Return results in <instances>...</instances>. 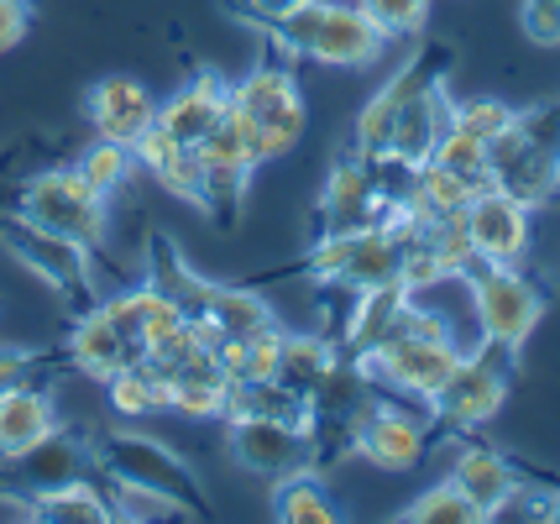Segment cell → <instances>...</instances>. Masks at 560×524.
Masks as SVG:
<instances>
[{
  "label": "cell",
  "instance_id": "6da1fadb",
  "mask_svg": "<svg viewBox=\"0 0 560 524\" xmlns=\"http://www.w3.org/2000/svg\"><path fill=\"white\" fill-rule=\"evenodd\" d=\"M272 37V48H289L299 58H315L330 69H362L377 63L388 37L362 16V5H336V0H299L283 16L257 22Z\"/></svg>",
  "mask_w": 560,
  "mask_h": 524
},
{
  "label": "cell",
  "instance_id": "7a4b0ae2",
  "mask_svg": "<svg viewBox=\"0 0 560 524\" xmlns=\"http://www.w3.org/2000/svg\"><path fill=\"white\" fill-rule=\"evenodd\" d=\"M95 473L105 482H126V488H142V493H158V499L178 503L189 520H210V499L199 488V477L189 473V462L173 446L152 441V435H95Z\"/></svg>",
  "mask_w": 560,
  "mask_h": 524
},
{
  "label": "cell",
  "instance_id": "3957f363",
  "mask_svg": "<svg viewBox=\"0 0 560 524\" xmlns=\"http://www.w3.org/2000/svg\"><path fill=\"white\" fill-rule=\"evenodd\" d=\"M11 216L43 225L52 236H69V242H79L90 252L105 242V225H110L105 195L79 168H48V174L22 178L11 189Z\"/></svg>",
  "mask_w": 560,
  "mask_h": 524
},
{
  "label": "cell",
  "instance_id": "277c9868",
  "mask_svg": "<svg viewBox=\"0 0 560 524\" xmlns=\"http://www.w3.org/2000/svg\"><path fill=\"white\" fill-rule=\"evenodd\" d=\"M398 263H404V242H398L393 216H383V221L357 225V231L315 236V247L304 257V273L362 294V289H377V283H398Z\"/></svg>",
  "mask_w": 560,
  "mask_h": 524
},
{
  "label": "cell",
  "instance_id": "5b68a950",
  "mask_svg": "<svg viewBox=\"0 0 560 524\" xmlns=\"http://www.w3.org/2000/svg\"><path fill=\"white\" fill-rule=\"evenodd\" d=\"M231 105L257 126L262 163L289 158L299 148V137H304V101H299V79L278 58V48H268V58H257V69L242 84H231Z\"/></svg>",
  "mask_w": 560,
  "mask_h": 524
},
{
  "label": "cell",
  "instance_id": "8992f818",
  "mask_svg": "<svg viewBox=\"0 0 560 524\" xmlns=\"http://www.w3.org/2000/svg\"><path fill=\"white\" fill-rule=\"evenodd\" d=\"M462 283L471 289V315H477L482 341L518 351L535 336L539 315H545V294H539V283L518 263H482Z\"/></svg>",
  "mask_w": 560,
  "mask_h": 524
},
{
  "label": "cell",
  "instance_id": "52a82bcc",
  "mask_svg": "<svg viewBox=\"0 0 560 524\" xmlns=\"http://www.w3.org/2000/svg\"><path fill=\"white\" fill-rule=\"evenodd\" d=\"M0 247L11 252L22 268H32V273L43 278L73 315L100 304L95 273H90V247H79L69 236H52V231L22 221V216H5V221H0Z\"/></svg>",
  "mask_w": 560,
  "mask_h": 524
},
{
  "label": "cell",
  "instance_id": "ba28073f",
  "mask_svg": "<svg viewBox=\"0 0 560 524\" xmlns=\"http://www.w3.org/2000/svg\"><path fill=\"white\" fill-rule=\"evenodd\" d=\"M513 357L518 351L498 347V341H482L477 351H462V362H456V373L440 383V394L430 399L435 409V420L445 430H477V424H488L503 399H509V383H513Z\"/></svg>",
  "mask_w": 560,
  "mask_h": 524
},
{
  "label": "cell",
  "instance_id": "9c48e42d",
  "mask_svg": "<svg viewBox=\"0 0 560 524\" xmlns=\"http://www.w3.org/2000/svg\"><path fill=\"white\" fill-rule=\"evenodd\" d=\"M357 362H362L366 383H388L398 399L430 404L440 394V383L456 373L462 347H456L451 330H440V336H388L372 351H362Z\"/></svg>",
  "mask_w": 560,
  "mask_h": 524
},
{
  "label": "cell",
  "instance_id": "30bf717a",
  "mask_svg": "<svg viewBox=\"0 0 560 524\" xmlns=\"http://www.w3.org/2000/svg\"><path fill=\"white\" fill-rule=\"evenodd\" d=\"M84 477H95V446L58 424L37 446H26L0 462V493L32 503V499H43V493H52V488L84 482Z\"/></svg>",
  "mask_w": 560,
  "mask_h": 524
},
{
  "label": "cell",
  "instance_id": "8fae6325",
  "mask_svg": "<svg viewBox=\"0 0 560 524\" xmlns=\"http://www.w3.org/2000/svg\"><path fill=\"white\" fill-rule=\"evenodd\" d=\"M445 74H451V48L445 43H435V48L415 53L398 74L372 95V101L362 105V116H357V137H351V148L362 152L366 163L372 158H383L393 142V126H398V116H404V105L415 101V95H424V90H435V84H445Z\"/></svg>",
  "mask_w": 560,
  "mask_h": 524
},
{
  "label": "cell",
  "instance_id": "7c38bea8",
  "mask_svg": "<svg viewBox=\"0 0 560 524\" xmlns=\"http://www.w3.org/2000/svg\"><path fill=\"white\" fill-rule=\"evenodd\" d=\"M225 441H231V456L242 462L246 473L278 477L289 473H304L319 462V446H315V430L310 424H293V420H262V415H236L225 420Z\"/></svg>",
  "mask_w": 560,
  "mask_h": 524
},
{
  "label": "cell",
  "instance_id": "4fadbf2b",
  "mask_svg": "<svg viewBox=\"0 0 560 524\" xmlns=\"http://www.w3.org/2000/svg\"><path fill=\"white\" fill-rule=\"evenodd\" d=\"M383 189H377V174L362 152L351 148L330 163L325 174V189H319V210H315V236H336V231H357V225L383 221Z\"/></svg>",
  "mask_w": 560,
  "mask_h": 524
},
{
  "label": "cell",
  "instance_id": "5bb4252c",
  "mask_svg": "<svg viewBox=\"0 0 560 524\" xmlns=\"http://www.w3.org/2000/svg\"><path fill=\"white\" fill-rule=\"evenodd\" d=\"M351 451L366 456L372 467H383V473H404L424 456V420L398 409V404L366 399L357 409V420H351Z\"/></svg>",
  "mask_w": 560,
  "mask_h": 524
},
{
  "label": "cell",
  "instance_id": "9a60e30c",
  "mask_svg": "<svg viewBox=\"0 0 560 524\" xmlns=\"http://www.w3.org/2000/svg\"><path fill=\"white\" fill-rule=\"evenodd\" d=\"M466 236L482 263H524L535 221H529V205H518L513 195H503L498 184H488L477 200L466 205Z\"/></svg>",
  "mask_w": 560,
  "mask_h": 524
},
{
  "label": "cell",
  "instance_id": "2e32d148",
  "mask_svg": "<svg viewBox=\"0 0 560 524\" xmlns=\"http://www.w3.org/2000/svg\"><path fill=\"white\" fill-rule=\"evenodd\" d=\"M84 121L105 142L137 148V137H142L147 126H158V101L147 95V84H137V79H126V74H110L84 95Z\"/></svg>",
  "mask_w": 560,
  "mask_h": 524
},
{
  "label": "cell",
  "instance_id": "e0dca14e",
  "mask_svg": "<svg viewBox=\"0 0 560 524\" xmlns=\"http://www.w3.org/2000/svg\"><path fill=\"white\" fill-rule=\"evenodd\" d=\"M451 482H456L466 499H471V509H477L482 520H498V514H503V509H513V499L524 493V477H518V467H513L503 451L477 446V441L456 451V462H451Z\"/></svg>",
  "mask_w": 560,
  "mask_h": 524
},
{
  "label": "cell",
  "instance_id": "ac0fdd59",
  "mask_svg": "<svg viewBox=\"0 0 560 524\" xmlns=\"http://www.w3.org/2000/svg\"><path fill=\"white\" fill-rule=\"evenodd\" d=\"M225 105H231V84L205 69V74L189 79L168 105H158V126H168L184 148H199V142L215 131L220 116H225Z\"/></svg>",
  "mask_w": 560,
  "mask_h": 524
},
{
  "label": "cell",
  "instance_id": "d6986e66",
  "mask_svg": "<svg viewBox=\"0 0 560 524\" xmlns=\"http://www.w3.org/2000/svg\"><path fill=\"white\" fill-rule=\"evenodd\" d=\"M163 383H168V409H178V415H189V420H220V415H225V388H231V377L220 368L215 347L184 357L178 368L163 373Z\"/></svg>",
  "mask_w": 560,
  "mask_h": 524
},
{
  "label": "cell",
  "instance_id": "ffe728a7",
  "mask_svg": "<svg viewBox=\"0 0 560 524\" xmlns=\"http://www.w3.org/2000/svg\"><path fill=\"white\" fill-rule=\"evenodd\" d=\"M58 399H52V388L43 383H16V388H5L0 394V462L5 456H16V451L37 446L48 430H58Z\"/></svg>",
  "mask_w": 560,
  "mask_h": 524
},
{
  "label": "cell",
  "instance_id": "44dd1931",
  "mask_svg": "<svg viewBox=\"0 0 560 524\" xmlns=\"http://www.w3.org/2000/svg\"><path fill=\"white\" fill-rule=\"evenodd\" d=\"M63 362H73L84 377H100V383H105L110 373H121L126 362H137V351L116 336V325L105 321L95 304V310H79L69 341H63Z\"/></svg>",
  "mask_w": 560,
  "mask_h": 524
},
{
  "label": "cell",
  "instance_id": "7402d4cb",
  "mask_svg": "<svg viewBox=\"0 0 560 524\" xmlns=\"http://www.w3.org/2000/svg\"><path fill=\"white\" fill-rule=\"evenodd\" d=\"M131 158H137V168L142 174H152L168 195H178V200L195 205V189H199V152L184 148L178 137H173L168 126H147L142 137H137V148H131Z\"/></svg>",
  "mask_w": 560,
  "mask_h": 524
},
{
  "label": "cell",
  "instance_id": "603a6c76",
  "mask_svg": "<svg viewBox=\"0 0 560 524\" xmlns=\"http://www.w3.org/2000/svg\"><path fill=\"white\" fill-rule=\"evenodd\" d=\"M409 300V289L404 283H377V289H362L357 304H351V315H346V330H341V347L351 357H362L372 351L383 336H388L393 315H398V304Z\"/></svg>",
  "mask_w": 560,
  "mask_h": 524
},
{
  "label": "cell",
  "instance_id": "cb8c5ba5",
  "mask_svg": "<svg viewBox=\"0 0 560 524\" xmlns=\"http://www.w3.org/2000/svg\"><path fill=\"white\" fill-rule=\"evenodd\" d=\"M32 520H43V524H110L116 509L105 499L100 477H84V482H69V488H52L43 499H32Z\"/></svg>",
  "mask_w": 560,
  "mask_h": 524
},
{
  "label": "cell",
  "instance_id": "d4e9b609",
  "mask_svg": "<svg viewBox=\"0 0 560 524\" xmlns=\"http://www.w3.org/2000/svg\"><path fill=\"white\" fill-rule=\"evenodd\" d=\"M272 514L283 524H336V499L325 493V482L315 477V467L304 473H289L272 482Z\"/></svg>",
  "mask_w": 560,
  "mask_h": 524
},
{
  "label": "cell",
  "instance_id": "484cf974",
  "mask_svg": "<svg viewBox=\"0 0 560 524\" xmlns=\"http://www.w3.org/2000/svg\"><path fill=\"white\" fill-rule=\"evenodd\" d=\"M105 388H110V409L126 415V420H147V415H158V409H168V383L158 377V368L137 357V362H126L121 373L105 377Z\"/></svg>",
  "mask_w": 560,
  "mask_h": 524
},
{
  "label": "cell",
  "instance_id": "4316f807",
  "mask_svg": "<svg viewBox=\"0 0 560 524\" xmlns=\"http://www.w3.org/2000/svg\"><path fill=\"white\" fill-rule=\"evenodd\" d=\"M336 341H325V336H283V351H278V383H289L293 394H315V383L330 368H336Z\"/></svg>",
  "mask_w": 560,
  "mask_h": 524
},
{
  "label": "cell",
  "instance_id": "83f0119b",
  "mask_svg": "<svg viewBox=\"0 0 560 524\" xmlns=\"http://www.w3.org/2000/svg\"><path fill=\"white\" fill-rule=\"evenodd\" d=\"M246 178H252V168H231V163H199L195 205L220 225V231H231V225H236V216H242Z\"/></svg>",
  "mask_w": 560,
  "mask_h": 524
},
{
  "label": "cell",
  "instance_id": "f1b7e54d",
  "mask_svg": "<svg viewBox=\"0 0 560 524\" xmlns=\"http://www.w3.org/2000/svg\"><path fill=\"white\" fill-rule=\"evenodd\" d=\"M199 163H231V168H262V148H257V126L246 121L236 105H225L215 131L199 142Z\"/></svg>",
  "mask_w": 560,
  "mask_h": 524
},
{
  "label": "cell",
  "instance_id": "f546056e",
  "mask_svg": "<svg viewBox=\"0 0 560 524\" xmlns=\"http://www.w3.org/2000/svg\"><path fill=\"white\" fill-rule=\"evenodd\" d=\"M73 168L95 184L100 195L110 200L116 189H126L131 184V174H137V158H131V148H121V142H105V137H95L90 148L73 158Z\"/></svg>",
  "mask_w": 560,
  "mask_h": 524
},
{
  "label": "cell",
  "instance_id": "4dcf8cb0",
  "mask_svg": "<svg viewBox=\"0 0 560 524\" xmlns=\"http://www.w3.org/2000/svg\"><path fill=\"white\" fill-rule=\"evenodd\" d=\"M404 520H409V524H482V514H477V509H471V499H466L451 477H445V482L424 488V493L404 509Z\"/></svg>",
  "mask_w": 560,
  "mask_h": 524
},
{
  "label": "cell",
  "instance_id": "1f68e13d",
  "mask_svg": "<svg viewBox=\"0 0 560 524\" xmlns=\"http://www.w3.org/2000/svg\"><path fill=\"white\" fill-rule=\"evenodd\" d=\"M362 5V16L388 43H398V37H419L424 32V22H430V0H357Z\"/></svg>",
  "mask_w": 560,
  "mask_h": 524
},
{
  "label": "cell",
  "instance_id": "d6a6232c",
  "mask_svg": "<svg viewBox=\"0 0 560 524\" xmlns=\"http://www.w3.org/2000/svg\"><path fill=\"white\" fill-rule=\"evenodd\" d=\"M430 158H435V163H445V168H456V174L492 178L488 174V142H482V137H471V131H462V126H445Z\"/></svg>",
  "mask_w": 560,
  "mask_h": 524
},
{
  "label": "cell",
  "instance_id": "836d02e7",
  "mask_svg": "<svg viewBox=\"0 0 560 524\" xmlns=\"http://www.w3.org/2000/svg\"><path fill=\"white\" fill-rule=\"evenodd\" d=\"M100 315L116 325V336H121L126 347L142 357L147 351V321H142V289H126V294H105L100 300Z\"/></svg>",
  "mask_w": 560,
  "mask_h": 524
},
{
  "label": "cell",
  "instance_id": "e575fe53",
  "mask_svg": "<svg viewBox=\"0 0 560 524\" xmlns=\"http://www.w3.org/2000/svg\"><path fill=\"white\" fill-rule=\"evenodd\" d=\"M509 121H513V105H503V101H462V105H451V126H462V131L482 137V142H492Z\"/></svg>",
  "mask_w": 560,
  "mask_h": 524
},
{
  "label": "cell",
  "instance_id": "d590c367",
  "mask_svg": "<svg viewBox=\"0 0 560 524\" xmlns=\"http://www.w3.org/2000/svg\"><path fill=\"white\" fill-rule=\"evenodd\" d=\"M518 22H524V37H529V43L556 48L560 43V0H524V5H518Z\"/></svg>",
  "mask_w": 560,
  "mask_h": 524
},
{
  "label": "cell",
  "instance_id": "8d00e7d4",
  "mask_svg": "<svg viewBox=\"0 0 560 524\" xmlns=\"http://www.w3.org/2000/svg\"><path fill=\"white\" fill-rule=\"evenodd\" d=\"M58 362V357H43V351H22V347H0V394L16 388V383H37V373Z\"/></svg>",
  "mask_w": 560,
  "mask_h": 524
},
{
  "label": "cell",
  "instance_id": "74e56055",
  "mask_svg": "<svg viewBox=\"0 0 560 524\" xmlns=\"http://www.w3.org/2000/svg\"><path fill=\"white\" fill-rule=\"evenodd\" d=\"M32 26V5L26 0H0V53H11Z\"/></svg>",
  "mask_w": 560,
  "mask_h": 524
},
{
  "label": "cell",
  "instance_id": "f35d334b",
  "mask_svg": "<svg viewBox=\"0 0 560 524\" xmlns=\"http://www.w3.org/2000/svg\"><path fill=\"white\" fill-rule=\"evenodd\" d=\"M289 5H299V0H242V22H268V16H283Z\"/></svg>",
  "mask_w": 560,
  "mask_h": 524
},
{
  "label": "cell",
  "instance_id": "ab89813d",
  "mask_svg": "<svg viewBox=\"0 0 560 524\" xmlns=\"http://www.w3.org/2000/svg\"><path fill=\"white\" fill-rule=\"evenodd\" d=\"M539 520L560 524V488H556V493H545V499H539Z\"/></svg>",
  "mask_w": 560,
  "mask_h": 524
}]
</instances>
